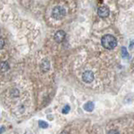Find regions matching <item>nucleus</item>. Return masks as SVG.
Returning a JSON list of instances; mask_svg holds the SVG:
<instances>
[{
  "mask_svg": "<svg viewBox=\"0 0 134 134\" xmlns=\"http://www.w3.org/2000/svg\"><path fill=\"white\" fill-rule=\"evenodd\" d=\"M102 44L105 49H112L117 45V40L113 35H107L102 38Z\"/></svg>",
  "mask_w": 134,
  "mask_h": 134,
  "instance_id": "f257e3e1",
  "label": "nucleus"
},
{
  "mask_svg": "<svg viewBox=\"0 0 134 134\" xmlns=\"http://www.w3.org/2000/svg\"><path fill=\"white\" fill-rule=\"evenodd\" d=\"M66 11L62 6H56L52 10V17L55 19H61L65 16Z\"/></svg>",
  "mask_w": 134,
  "mask_h": 134,
  "instance_id": "f03ea898",
  "label": "nucleus"
},
{
  "mask_svg": "<svg viewBox=\"0 0 134 134\" xmlns=\"http://www.w3.org/2000/svg\"><path fill=\"white\" fill-rule=\"evenodd\" d=\"M97 14L100 18H107V17H108L109 14H110V9H109V8L106 5L100 6L98 8Z\"/></svg>",
  "mask_w": 134,
  "mask_h": 134,
  "instance_id": "7ed1b4c3",
  "label": "nucleus"
},
{
  "mask_svg": "<svg viewBox=\"0 0 134 134\" xmlns=\"http://www.w3.org/2000/svg\"><path fill=\"white\" fill-rule=\"evenodd\" d=\"M82 80L86 83H91L94 80V74L91 70H86L82 75Z\"/></svg>",
  "mask_w": 134,
  "mask_h": 134,
  "instance_id": "20e7f679",
  "label": "nucleus"
},
{
  "mask_svg": "<svg viewBox=\"0 0 134 134\" xmlns=\"http://www.w3.org/2000/svg\"><path fill=\"white\" fill-rule=\"evenodd\" d=\"M54 40H55L57 43H60V42H62L65 40V32L64 30H58L55 33V35H54Z\"/></svg>",
  "mask_w": 134,
  "mask_h": 134,
  "instance_id": "39448f33",
  "label": "nucleus"
},
{
  "mask_svg": "<svg viewBox=\"0 0 134 134\" xmlns=\"http://www.w3.org/2000/svg\"><path fill=\"white\" fill-rule=\"evenodd\" d=\"M49 61L48 60H44L43 61L41 62V65H40V68L41 70L44 71V72H46L48 71L49 69Z\"/></svg>",
  "mask_w": 134,
  "mask_h": 134,
  "instance_id": "423d86ee",
  "label": "nucleus"
},
{
  "mask_svg": "<svg viewBox=\"0 0 134 134\" xmlns=\"http://www.w3.org/2000/svg\"><path fill=\"white\" fill-rule=\"evenodd\" d=\"M94 103L92 102H88L84 105V109L86 111H92L94 110Z\"/></svg>",
  "mask_w": 134,
  "mask_h": 134,
  "instance_id": "0eeeda50",
  "label": "nucleus"
},
{
  "mask_svg": "<svg viewBox=\"0 0 134 134\" xmlns=\"http://www.w3.org/2000/svg\"><path fill=\"white\" fill-rule=\"evenodd\" d=\"M8 69H9V65L7 62H3L2 63V71L4 72V71H7Z\"/></svg>",
  "mask_w": 134,
  "mask_h": 134,
  "instance_id": "6e6552de",
  "label": "nucleus"
},
{
  "mask_svg": "<svg viewBox=\"0 0 134 134\" xmlns=\"http://www.w3.org/2000/svg\"><path fill=\"white\" fill-rule=\"evenodd\" d=\"M39 126H40V127L44 129V128L48 127V123L46 122V121H39Z\"/></svg>",
  "mask_w": 134,
  "mask_h": 134,
  "instance_id": "1a4fd4ad",
  "label": "nucleus"
},
{
  "mask_svg": "<svg viewBox=\"0 0 134 134\" xmlns=\"http://www.w3.org/2000/svg\"><path fill=\"white\" fill-rule=\"evenodd\" d=\"M70 110V107L69 105H66V106H65V107L62 109V113L63 114H67Z\"/></svg>",
  "mask_w": 134,
  "mask_h": 134,
  "instance_id": "9d476101",
  "label": "nucleus"
},
{
  "mask_svg": "<svg viewBox=\"0 0 134 134\" xmlns=\"http://www.w3.org/2000/svg\"><path fill=\"white\" fill-rule=\"evenodd\" d=\"M127 54H128V53H127V48H126V47H122V48H121V55H122V57H124V58L127 57Z\"/></svg>",
  "mask_w": 134,
  "mask_h": 134,
  "instance_id": "9b49d317",
  "label": "nucleus"
},
{
  "mask_svg": "<svg viewBox=\"0 0 134 134\" xmlns=\"http://www.w3.org/2000/svg\"><path fill=\"white\" fill-rule=\"evenodd\" d=\"M108 134H120V133L116 130H111V131H109Z\"/></svg>",
  "mask_w": 134,
  "mask_h": 134,
  "instance_id": "f8f14e48",
  "label": "nucleus"
},
{
  "mask_svg": "<svg viewBox=\"0 0 134 134\" xmlns=\"http://www.w3.org/2000/svg\"><path fill=\"white\" fill-rule=\"evenodd\" d=\"M0 41H1V48H3V44H4L3 39H1V40H0Z\"/></svg>",
  "mask_w": 134,
  "mask_h": 134,
  "instance_id": "ddd939ff",
  "label": "nucleus"
},
{
  "mask_svg": "<svg viewBox=\"0 0 134 134\" xmlns=\"http://www.w3.org/2000/svg\"><path fill=\"white\" fill-rule=\"evenodd\" d=\"M60 134H68V132H62Z\"/></svg>",
  "mask_w": 134,
  "mask_h": 134,
  "instance_id": "4468645a",
  "label": "nucleus"
}]
</instances>
